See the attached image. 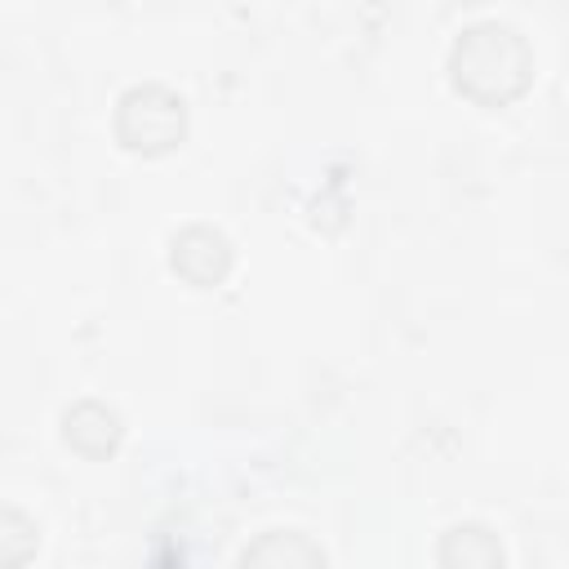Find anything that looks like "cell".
Listing matches in <instances>:
<instances>
[{
  "label": "cell",
  "instance_id": "7a4b0ae2",
  "mask_svg": "<svg viewBox=\"0 0 569 569\" xmlns=\"http://www.w3.org/2000/svg\"><path fill=\"white\" fill-rule=\"evenodd\" d=\"M116 142L133 156H164L187 138V102L160 80H138L116 98Z\"/></svg>",
  "mask_w": 569,
  "mask_h": 569
},
{
  "label": "cell",
  "instance_id": "5b68a950",
  "mask_svg": "<svg viewBox=\"0 0 569 569\" xmlns=\"http://www.w3.org/2000/svg\"><path fill=\"white\" fill-rule=\"evenodd\" d=\"M120 436H124V422H120V413H116L111 405H102V400H76V405L62 409V440H67L76 453H84V458H107V453H116Z\"/></svg>",
  "mask_w": 569,
  "mask_h": 569
},
{
  "label": "cell",
  "instance_id": "277c9868",
  "mask_svg": "<svg viewBox=\"0 0 569 569\" xmlns=\"http://www.w3.org/2000/svg\"><path fill=\"white\" fill-rule=\"evenodd\" d=\"M236 569H329V556L302 529H262L244 542Z\"/></svg>",
  "mask_w": 569,
  "mask_h": 569
},
{
  "label": "cell",
  "instance_id": "52a82bcc",
  "mask_svg": "<svg viewBox=\"0 0 569 569\" xmlns=\"http://www.w3.org/2000/svg\"><path fill=\"white\" fill-rule=\"evenodd\" d=\"M40 547V529L36 520H27L18 507H4L0 516V556H4V569H22Z\"/></svg>",
  "mask_w": 569,
  "mask_h": 569
},
{
  "label": "cell",
  "instance_id": "8992f818",
  "mask_svg": "<svg viewBox=\"0 0 569 569\" xmlns=\"http://www.w3.org/2000/svg\"><path fill=\"white\" fill-rule=\"evenodd\" d=\"M436 560H440V569H507L498 533L480 520L449 525L436 542Z\"/></svg>",
  "mask_w": 569,
  "mask_h": 569
},
{
  "label": "cell",
  "instance_id": "6da1fadb",
  "mask_svg": "<svg viewBox=\"0 0 569 569\" xmlns=\"http://www.w3.org/2000/svg\"><path fill=\"white\" fill-rule=\"evenodd\" d=\"M449 84L476 107H507L533 84V49L502 18L467 22L449 44Z\"/></svg>",
  "mask_w": 569,
  "mask_h": 569
},
{
  "label": "cell",
  "instance_id": "3957f363",
  "mask_svg": "<svg viewBox=\"0 0 569 569\" xmlns=\"http://www.w3.org/2000/svg\"><path fill=\"white\" fill-rule=\"evenodd\" d=\"M169 267L196 289H218L236 267V249L218 227L191 222L169 236Z\"/></svg>",
  "mask_w": 569,
  "mask_h": 569
}]
</instances>
